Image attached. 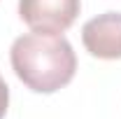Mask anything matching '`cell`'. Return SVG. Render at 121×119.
<instances>
[{"mask_svg":"<svg viewBox=\"0 0 121 119\" xmlns=\"http://www.w3.org/2000/svg\"><path fill=\"white\" fill-rule=\"evenodd\" d=\"M9 61L16 77L35 93H54L63 89L77 73L75 49L63 35H19L12 42Z\"/></svg>","mask_w":121,"mask_h":119,"instance_id":"1","label":"cell"},{"mask_svg":"<svg viewBox=\"0 0 121 119\" xmlns=\"http://www.w3.org/2000/svg\"><path fill=\"white\" fill-rule=\"evenodd\" d=\"M79 0H19V16L33 33L60 35L79 16Z\"/></svg>","mask_w":121,"mask_h":119,"instance_id":"2","label":"cell"},{"mask_svg":"<svg viewBox=\"0 0 121 119\" xmlns=\"http://www.w3.org/2000/svg\"><path fill=\"white\" fill-rule=\"evenodd\" d=\"M82 42L95 59H121V12H105L89 19L82 28Z\"/></svg>","mask_w":121,"mask_h":119,"instance_id":"3","label":"cell"},{"mask_svg":"<svg viewBox=\"0 0 121 119\" xmlns=\"http://www.w3.org/2000/svg\"><path fill=\"white\" fill-rule=\"evenodd\" d=\"M7 107H9V87L5 84V79L0 75V119L7 114Z\"/></svg>","mask_w":121,"mask_h":119,"instance_id":"4","label":"cell"}]
</instances>
